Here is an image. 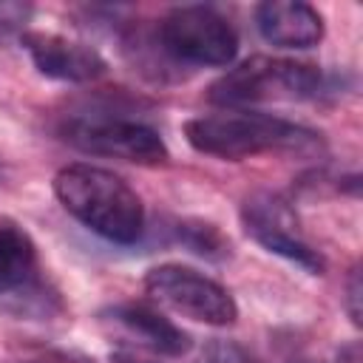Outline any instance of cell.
Segmentation results:
<instances>
[{
	"label": "cell",
	"instance_id": "1",
	"mask_svg": "<svg viewBox=\"0 0 363 363\" xmlns=\"http://www.w3.org/2000/svg\"><path fill=\"white\" fill-rule=\"evenodd\" d=\"M184 139L193 150L227 162H241L261 153L309 156L323 150L318 130L258 111H221L187 119Z\"/></svg>",
	"mask_w": 363,
	"mask_h": 363
},
{
	"label": "cell",
	"instance_id": "2",
	"mask_svg": "<svg viewBox=\"0 0 363 363\" xmlns=\"http://www.w3.org/2000/svg\"><path fill=\"white\" fill-rule=\"evenodd\" d=\"M54 196L77 221L113 244H133L145 230L142 199L105 167L85 162L65 164L54 176Z\"/></svg>",
	"mask_w": 363,
	"mask_h": 363
},
{
	"label": "cell",
	"instance_id": "3",
	"mask_svg": "<svg viewBox=\"0 0 363 363\" xmlns=\"http://www.w3.org/2000/svg\"><path fill=\"white\" fill-rule=\"evenodd\" d=\"M323 91V74L312 62L281 57H250L210 85L213 105L238 108L250 102H301Z\"/></svg>",
	"mask_w": 363,
	"mask_h": 363
},
{
	"label": "cell",
	"instance_id": "4",
	"mask_svg": "<svg viewBox=\"0 0 363 363\" xmlns=\"http://www.w3.org/2000/svg\"><path fill=\"white\" fill-rule=\"evenodd\" d=\"M60 133L68 145L94 156H111L133 164H164L170 159V150L159 130L125 113H77L62 125Z\"/></svg>",
	"mask_w": 363,
	"mask_h": 363
},
{
	"label": "cell",
	"instance_id": "5",
	"mask_svg": "<svg viewBox=\"0 0 363 363\" xmlns=\"http://www.w3.org/2000/svg\"><path fill=\"white\" fill-rule=\"evenodd\" d=\"M156 40L164 57L184 65H230L238 54L235 28L207 6L170 9L156 28Z\"/></svg>",
	"mask_w": 363,
	"mask_h": 363
},
{
	"label": "cell",
	"instance_id": "6",
	"mask_svg": "<svg viewBox=\"0 0 363 363\" xmlns=\"http://www.w3.org/2000/svg\"><path fill=\"white\" fill-rule=\"evenodd\" d=\"M145 292L162 306L210 326H230L238 318L235 298L210 275L184 264H159L145 272Z\"/></svg>",
	"mask_w": 363,
	"mask_h": 363
},
{
	"label": "cell",
	"instance_id": "7",
	"mask_svg": "<svg viewBox=\"0 0 363 363\" xmlns=\"http://www.w3.org/2000/svg\"><path fill=\"white\" fill-rule=\"evenodd\" d=\"M241 224L250 238H255L264 250L298 264L309 275H320L326 269V261L312 244L301 235L298 216L292 213L289 201H284L275 193H252L241 204Z\"/></svg>",
	"mask_w": 363,
	"mask_h": 363
},
{
	"label": "cell",
	"instance_id": "8",
	"mask_svg": "<svg viewBox=\"0 0 363 363\" xmlns=\"http://www.w3.org/2000/svg\"><path fill=\"white\" fill-rule=\"evenodd\" d=\"M23 48L28 51L34 68L51 79L62 82H91L108 71L102 54L79 40H68L51 31H23Z\"/></svg>",
	"mask_w": 363,
	"mask_h": 363
},
{
	"label": "cell",
	"instance_id": "9",
	"mask_svg": "<svg viewBox=\"0 0 363 363\" xmlns=\"http://www.w3.org/2000/svg\"><path fill=\"white\" fill-rule=\"evenodd\" d=\"M102 323L113 326L122 337H128L139 349H147L162 357H182L193 346L190 335L182 326H176L170 318H164L147 303L128 301V303L108 306L102 312Z\"/></svg>",
	"mask_w": 363,
	"mask_h": 363
},
{
	"label": "cell",
	"instance_id": "10",
	"mask_svg": "<svg viewBox=\"0 0 363 363\" xmlns=\"http://www.w3.org/2000/svg\"><path fill=\"white\" fill-rule=\"evenodd\" d=\"M0 298H11L20 303H43V278H40V255L31 235L9 216H0Z\"/></svg>",
	"mask_w": 363,
	"mask_h": 363
},
{
	"label": "cell",
	"instance_id": "11",
	"mask_svg": "<svg viewBox=\"0 0 363 363\" xmlns=\"http://www.w3.org/2000/svg\"><path fill=\"white\" fill-rule=\"evenodd\" d=\"M261 37L275 48H312L323 40V17L301 0H267L255 9Z\"/></svg>",
	"mask_w": 363,
	"mask_h": 363
},
{
	"label": "cell",
	"instance_id": "12",
	"mask_svg": "<svg viewBox=\"0 0 363 363\" xmlns=\"http://www.w3.org/2000/svg\"><path fill=\"white\" fill-rule=\"evenodd\" d=\"M176 238L196 255L221 261L230 255V241L207 221H179L176 224Z\"/></svg>",
	"mask_w": 363,
	"mask_h": 363
},
{
	"label": "cell",
	"instance_id": "13",
	"mask_svg": "<svg viewBox=\"0 0 363 363\" xmlns=\"http://www.w3.org/2000/svg\"><path fill=\"white\" fill-rule=\"evenodd\" d=\"M199 363H258L244 346H238L235 340H224V337H213L204 343Z\"/></svg>",
	"mask_w": 363,
	"mask_h": 363
},
{
	"label": "cell",
	"instance_id": "14",
	"mask_svg": "<svg viewBox=\"0 0 363 363\" xmlns=\"http://www.w3.org/2000/svg\"><path fill=\"white\" fill-rule=\"evenodd\" d=\"M31 17V6L26 3H0V37H9L14 31L23 34V26Z\"/></svg>",
	"mask_w": 363,
	"mask_h": 363
},
{
	"label": "cell",
	"instance_id": "15",
	"mask_svg": "<svg viewBox=\"0 0 363 363\" xmlns=\"http://www.w3.org/2000/svg\"><path fill=\"white\" fill-rule=\"evenodd\" d=\"M346 312L354 326H360V269L354 267L346 281Z\"/></svg>",
	"mask_w": 363,
	"mask_h": 363
},
{
	"label": "cell",
	"instance_id": "16",
	"mask_svg": "<svg viewBox=\"0 0 363 363\" xmlns=\"http://www.w3.org/2000/svg\"><path fill=\"white\" fill-rule=\"evenodd\" d=\"M113 363H150V360H139L133 354H113Z\"/></svg>",
	"mask_w": 363,
	"mask_h": 363
}]
</instances>
